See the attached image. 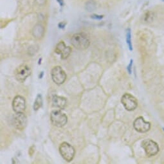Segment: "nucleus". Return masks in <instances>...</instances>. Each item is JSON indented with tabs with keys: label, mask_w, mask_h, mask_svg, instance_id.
<instances>
[{
	"label": "nucleus",
	"mask_w": 164,
	"mask_h": 164,
	"mask_svg": "<svg viewBox=\"0 0 164 164\" xmlns=\"http://www.w3.org/2000/svg\"><path fill=\"white\" fill-rule=\"evenodd\" d=\"M71 43L75 48L83 50L87 49L89 47L90 41L86 34L80 32L73 35L71 38Z\"/></svg>",
	"instance_id": "nucleus-1"
},
{
	"label": "nucleus",
	"mask_w": 164,
	"mask_h": 164,
	"mask_svg": "<svg viewBox=\"0 0 164 164\" xmlns=\"http://www.w3.org/2000/svg\"><path fill=\"white\" fill-rule=\"evenodd\" d=\"M50 121L52 124L58 128L64 126L68 122L67 116L62 113L61 110H53L50 114Z\"/></svg>",
	"instance_id": "nucleus-2"
},
{
	"label": "nucleus",
	"mask_w": 164,
	"mask_h": 164,
	"mask_svg": "<svg viewBox=\"0 0 164 164\" xmlns=\"http://www.w3.org/2000/svg\"><path fill=\"white\" fill-rule=\"evenodd\" d=\"M59 153L63 159L70 162L73 160L75 151L74 147L67 142H62L59 147Z\"/></svg>",
	"instance_id": "nucleus-3"
},
{
	"label": "nucleus",
	"mask_w": 164,
	"mask_h": 164,
	"mask_svg": "<svg viewBox=\"0 0 164 164\" xmlns=\"http://www.w3.org/2000/svg\"><path fill=\"white\" fill-rule=\"evenodd\" d=\"M142 147L148 156H153L159 152V146L155 142L147 139L142 142Z\"/></svg>",
	"instance_id": "nucleus-4"
},
{
	"label": "nucleus",
	"mask_w": 164,
	"mask_h": 164,
	"mask_svg": "<svg viewBox=\"0 0 164 164\" xmlns=\"http://www.w3.org/2000/svg\"><path fill=\"white\" fill-rule=\"evenodd\" d=\"M51 77L53 81L57 85L62 84L67 79V74L63 70V69L59 66H56L52 68L51 71Z\"/></svg>",
	"instance_id": "nucleus-5"
},
{
	"label": "nucleus",
	"mask_w": 164,
	"mask_h": 164,
	"mask_svg": "<svg viewBox=\"0 0 164 164\" xmlns=\"http://www.w3.org/2000/svg\"><path fill=\"white\" fill-rule=\"evenodd\" d=\"M121 102L124 108L128 111H133L137 108L138 101L136 98L129 93H125L122 97Z\"/></svg>",
	"instance_id": "nucleus-6"
},
{
	"label": "nucleus",
	"mask_w": 164,
	"mask_h": 164,
	"mask_svg": "<svg viewBox=\"0 0 164 164\" xmlns=\"http://www.w3.org/2000/svg\"><path fill=\"white\" fill-rule=\"evenodd\" d=\"M31 69L26 64H22L18 67L15 70L14 74L16 80L20 83L23 82L31 75Z\"/></svg>",
	"instance_id": "nucleus-7"
},
{
	"label": "nucleus",
	"mask_w": 164,
	"mask_h": 164,
	"mask_svg": "<svg viewBox=\"0 0 164 164\" xmlns=\"http://www.w3.org/2000/svg\"><path fill=\"white\" fill-rule=\"evenodd\" d=\"M13 124L14 127L18 130H23L27 125V118L24 113H15L13 116Z\"/></svg>",
	"instance_id": "nucleus-8"
},
{
	"label": "nucleus",
	"mask_w": 164,
	"mask_h": 164,
	"mask_svg": "<svg viewBox=\"0 0 164 164\" xmlns=\"http://www.w3.org/2000/svg\"><path fill=\"white\" fill-rule=\"evenodd\" d=\"M133 127L137 131L139 132V133H144L150 129L151 123L145 121L142 116H139V117L135 119V121H134Z\"/></svg>",
	"instance_id": "nucleus-9"
},
{
	"label": "nucleus",
	"mask_w": 164,
	"mask_h": 164,
	"mask_svg": "<svg viewBox=\"0 0 164 164\" xmlns=\"http://www.w3.org/2000/svg\"><path fill=\"white\" fill-rule=\"evenodd\" d=\"M55 52L56 53L61 55V59H66L70 56L71 52V48L70 46L66 45L64 42L60 41L56 45Z\"/></svg>",
	"instance_id": "nucleus-10"
},
{
	"label": "nucleus",
	"mask_w": 164,
	"mask_h": 164,
	"mask_svg": "<svg viewBox=\"0 0 164 164\" xmlns=\"http://www.w3.org/2000/svg\"><path fill=\"white\" fill-rule=\"evenodd\" d=\"M26 102L25 98L20 95L14 97L12 102V108L15 113H22L25 110Z\"/></svg>",
	"instance_id": "nucleus-11"
},
{
	"label": "nucleus",
	"mask_w": 164,
	"mask_h": 164,
	"mask_svg": "<svg viewBox=\"0 0 164 164\" xmlns=\"http://www.w3.org/2000/svg\"><path fill=\"white\" fill-rule=\"evenodd\" d=\"M67 104V100L66 98L54 95L52 97V105L53 106L57 108L60 109H64Z\"/></svg>",
	"instance_id": "nucleus-12"
},
{
	"label": "nucleus",
	"mask_w": 164,
	"mask_h": 164,
	"mask_svg": "<svg viewBox=\"0 0 164 164\" xmlns=\"http://www.w3.org/2000/svg\"><path fill=\"white\" fill-rule=\"evenodd\" d=\"M45 34V28L41 24H37L32 30V35L36 39H41Z\"/></svg>",
	"instance_id": "nucleus-13"
},
{
	"label": "nucleus",
	"mask_w": 164,
	"mask_h": 164,
	"mask_svg": "<svg viewBox=\"0 0 164 164\" xmlns=\"http://www.w3.org/2000/svg\"><path fill=\"white\" fill-rule=\"evenodd\" d=\"M97 7V3L94 0H88V1L85 4V8L86 10L89 12H93V11L95 10Z\"/></svg>",
	"instance_id": "nucleus-14"
},
{
	"label": "nucleus",
	"mask_w": 164,
	"mask_h": 164,
	"mask_svg": "<svg viewBox=\"0 0 164 164\" xmlns=\"http://www.w3.org/2000/svg\"><path fill=\"white\" fill-rule=\"evenodd\" d=\"M43 105V97L41 94H38L37 95L35 102L34 104V111H37L39 109L41 108Z\"/></svg>",
	"instance_id": "nucleus-15"
},
{
	"label": "nucleus",
	"mask_w": 164,
	"mask_h": 164,
	"mask_svg": "<svg viewBox=\"0 0 164 164\" xmlns=\"http://www.w3.org/2000/svg\"><path fill=\"white\" fill-rule=\"evenodd\" d=\"M126 43H127L128 48L130 51H133V45H132L131 42V28H128L126 30Z\"/></svg>",
	"instance_id": "nucleus-16"
},
{
	"label": "nucleus",
	"mask_w": 164,
	"mask_h": 164,
	"mask_svg": "<svg viewBox=\"0 0 164 164\" xmlns=\"http://www.w3.org/2000/svg\"><path fill=\"white\" fill-rule=\"evenodd\" d=\"M153 14L151 12H147V13L144 15V20L146 22H149L153 20Z\"/></svg>",
	"instance_id": "nucleus-17"
},
{
	"label": "nucleus",
	"mask_w": 164,
	"mask_h": 164,
	"mask_svg": "<svg viewBox=\"0 0 164 164\" xmlns=\"http://www.w3.org/2000/svg\"><path fill=\"white\" fill-rule=\"evenodd\" d=\"M91 18L94 20H101L104 18L103 15H99V14H92L91 15Z\"/></svg>",
	"instance_id": "nucleus-18"
},
{
	"label": "nucleus",
	"mask_w": 164,
	"mask_h": 164,
	"mask_svg": "<svg viewBox=\"0 0 164 164\" xmlns=\"http://www.w3.org/2000/svg\"><path fill=\"white\" fill-rule=\"evenodd\" d=\"M133 59H131L130 63H129V65L128 66V67H127V70H128V73L129 74H131L132 73V67H133Z\"/></svg>",
	"instance_id": "nucleus-19"
},
{
	"label": "nucleus",
	"mask_w": 164,
	"mask_h": 164,
	"mask_svg": "<svg viewBox=\"0 0 164 164\" xmlns=\"http://www.w3.org/2000/svg\"><path fill=\"white\" fill-rule=\"evenodd\" d=\"M36 1L39 5L43 6L46 4V0H36Z\"/></svg>",
	"instance_id": "nucleus-20"
},
{
	"label": "nucleus",
	"mask_w": 164,
	"mask_h": 164,
	"mask_svg": "<svg viewBox=\"0 0 164 164\" xmlns=\"http://www.w3.org/2000/svg\"><path fill=\"white\" fill-rule=\"evenodd\" d=\"M58 27L59 28H61V29H63V28L66 27V23H64V22H61V23H59Z\"/></svg>",
	"instance_id": "nucleus-21"
},
{
	"label": "nucleus",
	"mask_w": 164,
	"mask_h": 164,
	"mask_svg": "<svg viewBox=\"0 0 164 164\" xmlns=\"http://www.w3.org/2000/svg\"><path fill=\"white\" fill-rule=\"evenodd\" d=\"M57 2L58 3L59 5L61 6V7H63L64 5V0H56Z\"/></svg>",
	"instance_id": "nucleus-22"
},
{
	"label": "nucleus",
	"mask_w": 164,
	"mask_h": 164,
	"mask_svg": "<svg viewBox=\"0 0 164 164\" xmlns=\"http://www.w3.org/2000/svg\"><path fill=\"white\" fill-rule=\"evenodd\" d=\"M43 74H44V73H43V71H42V72H41V74H40V75H39V78H43Z\"/></svg>",
	"instance_id": "nucleus-23"
},
{
	"label": "nucleus",
	"mask_w": 164,
	"mask_h": 164,
	"mask_svg": "<svg viewBox=\"0 0 164 164\" xmlns=\"http://www.w3.org/2000/svg\"><path fill=\"white\" fill-rule=\"evenodd\" d=\"M163 130H164V128H163Z\"/></svg>",
	"instance_id": "nucleus-24"
},
{
	"label": "nucleus",
	"mask_w": 164,
	"mask_h": 164,
	"mask_svg": "<svg viewBox=\"0 0 164 164\" xmlns=\"http://www.w3.org/2000/svg\"><path fill=\"white\" fill-rule=\"evenodd\" d=\"M163 1H164V0H163Z\"/></svg>",
	"instance_id": "nucleus-25"
}]
</instances>
